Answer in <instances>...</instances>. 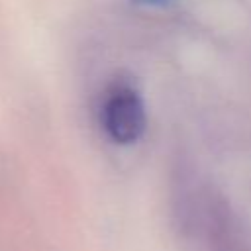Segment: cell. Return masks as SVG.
<instances>
[{
  "instance_id": "6da1fadb",
  "label": "cell",
  "mask_w": 251,
  "mask_h": 251,
  "mask_svg": "<svg viewBox=\"0 0 251 251\" xmlns=\"http://www.w3.org/2000/svg\"><path fill=\"white\" fill-rule=\"evenodd\" d=\"M171 210L180 235L196 251H251V226L188 163H178L173 173Z\"/></svg>"
},
{
  "instance_id": "7a4b0ae2",
  "label": "cell",
  "mask_w": 251,
  "mask_h": 251,
  "mask_svg": "<svg viewBox=\"0 0 251 251\" xmlns=\"http://www.w3.org/2000/svg\"><path fill=\"white\" fill-rule=\"evenodd\" d=\"M100 126L116 145L139 141L147 127V110L137 86L126 78L112 80L100 96Z\"/></svg>"
},
{
  "instance_id": "3957f363",
  "label": "cell",
  "mask_w": 251,
  "mask_h": 251,
  "mask_svg": "<svg viewBox=\"0 0 251 251\" xmlns=\"http://www.w3.org/2000/svg\"><path fill=\"white\" fill-rule=\"evenodd\" d=\"M178 0H131V4L139 6V8H153V10H163V8H171L175 6Z\"/></svg>"
}]
</instances>
